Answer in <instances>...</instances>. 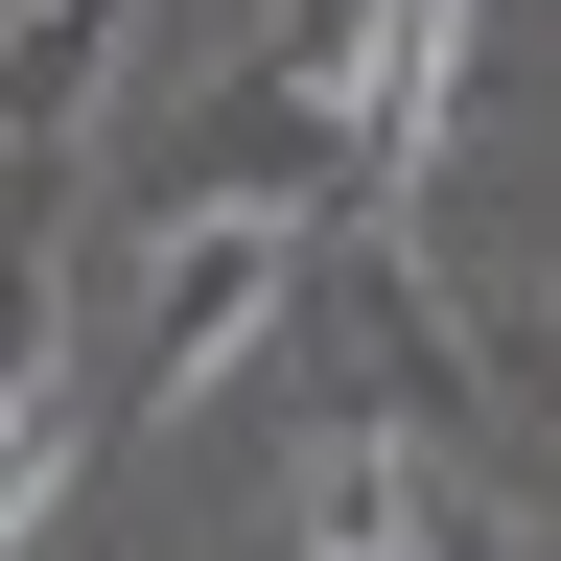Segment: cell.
<instances>
[{"label":"cell","instance_id":"6da1fadb","mask_svg":"<svg viewBox=\"0 0 561 561\" xmlns=\"http://www.w3.org/2000/svg\"><path fill=\"white\" fill-rule=\"evenodd\" d=\"M47 491H70V398H47V375H0V538H24Z\"/></svg>","mask_w":561,"mask_h":561},{"label":"cell","instance_id":"7a4b0ae2","mask_svg":"<svg viewBox=\"0 0 561 561\" xmlns=\"http://www.w3.org/2000/svg\"><path fill=\"white\" fill-rule=\"evenodd\" d=\"M305 561H421V491H398V468H375V491H351V515H328V538H305Z\"/></svg>","mask_w":561,"mask_h":561}]
</instances>
